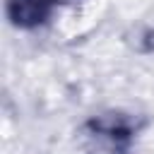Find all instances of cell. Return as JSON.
<instances>
[{"mask_svg":"<svg viewBox=\"0 0 154 154\" xmlns=\"http://www.w3.org/2000/svg\"><path fill=\"white\" fill-rule=\"evenodd\" d=\"M87 128H89V130H94L96 135L108 137L111 142H116V144H123V147H125V144L137 135L140 123H137V118L125 116V113H101V116L91 118V120L87 123Z\"/></svg>","mask_w":154,"mask_h":154,"instance_id":"2","label":"cell"},{"mask_svg":"<svg viewBox=\"0 0 154 154\" xmlns=\"http://www.w3.org/2000/svg\"><path fill=\"white\" fill-rule=\"evenodd\" d=\"M55 5L58 0H7L5 12L17 29H36L51 17Z\"/></svg>","mask_w":154,"mask_h":154,"instance_id":"1","label":"cell"},{"mask_svg":"<svg viewBox=\"0 0 154 154\" xmlns=\"http://www.w3.org/2000/svg\"><path fill=\"white\" fill-rule=\"evenodd\" d=\"M58 2H63V0H58Z\"/></svg>","mask_w":154,"mask_h":154,"instance_id":"3","label":"cell"}]
</instances>
